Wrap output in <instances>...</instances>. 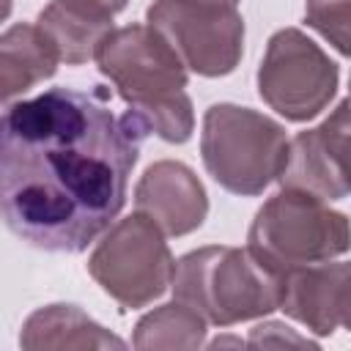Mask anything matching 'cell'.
Listing matches in <instances>:
<instances>
[{"label":"cell","instance_id":"obj_1","mask_svg":"<svg viewBox=\"0 0 351 351\" xmlns=\"http://www.w3.org/2000/svg\"><path fill=\"white\" fill-rule=\"evenodd\" d=\"M145 132L99 93L52 88L5 107L0 203L11 233L49 252H80L126 203Z\"/></svg>","mask_w":351,"mask_h":351},{"label":"cell","instance_id":"obj_4","mask_svg":"<svg viewBox=\"0 0 351 351\" xmlns=\"http://www.w3.org/2000/svg\"><path fill=\"white\" fill-rule=\"evenodd\" d=\"M285 129L239 104H211L203 115L200 154L208 176L228 192L252 197L280 178L288 159Z\"/></svg>","mask_w":351,"mask_h":351},{"label":"cell","instance_id":"obj_7","mask_svg":"<svg viewBox=\"0 0 351 351\" xmlns=\"http://www.w3.org/2000/svg\"><path fill=\"white\" fill-rule=\"evenodd\" d=\"M337 63L302 30H277L258 69L261 99L285 121H310L329 107L337 90Z\"/></svg>","mask_w":351,"mask_h":351},{"label":"cell","instance_id":"obj_6","mask_svg":"<svg viewBox=\"0 0 351 351\" xmlns=\"http://www.w3.org/2000/svg\"><path fill=\"white\" fill-rule=\"evenodd\" d=\"M88 274L123 310H137L173 285L176 261L165 230L143 211H134L101 236L88 258Z\"/></svg>","mask_w":351,"mask_h":351},{"label":"cell","instance_id":"obj_8","mask_svg":"<svg viewBox=\"0 0 351 351\" xmlns=\"http://www.w3.org/2000/svg\"><path fill=\"white\" fill-rule=\"evenodd\" d=\"M145 16L148 25L176 47L186 69L200 77H225L241 60L244 19L239 5L211 0H154Z\"/></svg>","mask_w":351,"mask_h":351},{"label":"cell","instance_id":"obj_19","mask_svg":"<svg viewBox=\"0 0 351 351\" xmlns=\"http://www.w3.org/2000/svg\"><path fill=\"white\" fill-rule=\"evenodd\" d=\"M211 3H225V5H239V0H211Z\"/></svg>","mask_w":351,"mask_h":351},{"label":"cell","instance_id":"obj_9","mask_svg":"<svg viewBox=\"0 0 351 351\" xmlns=\"http://www.w3.org/2000/svg\"><path fill=\"white\" fill-rule=\"evenodd\" d=\"M277 181L324 200L351 195V96L343 99L318 126L299 132L291 140Z\"/></svg>","mask_w":351,"mask_h":351},{"label":"cell","instance_id":"obj_17","mask_svg":"<svg viewBox=\"0 0 351 351\" xmlns=\"http://www.w3.org/2000/svg\"><path fill=\"white\" fill-rule=\"evenodd\" d=\"M247 343L250 346H263V348H285V346H302L304 348V346H315L313 340L296 335L291 326L277 324V321H266V324L255 326L250 332V340Z\"/></svg>","mask_w":351,"mask_h":351},{"label":"cell","instance_id":"obj_2","mask_svg":"<svg viewBox=\"0 0 351 351\" xmlns=\"http://www.w3.org/2000/svg\"><path fill=\"white\" fill-rule=\"evenodd\" d=\"M99 71L129 104L126 115L167 143H186L195 129L186 96V63L154 25H126L104 36L96 49Z\"/></svg>","mask_w":351,"mask_h":351},{"label":"cell","instance_id":"obj_20","mask_svg":"<svg viewBox=\"0 0 351 351\" xmlns=\"http://www.w3.org/2000/svg\"><path fill=\"white\" fill-rule=\"evenodd\" d=\"M348 96H351V80H348Z\"/></svg>","mask_w":351,"mask_h":351},{"label":"cell","instance_id":"obj_10","mask_svg":"<svg viewBox=\"0 0 351 351\" xmlns=\"http://www.w3.org/2000/svg\"><path fill=\"white\" fill-rule=\"evenodd\" d=\"M280 310L315 335L351 332V263H307L285 271Z\"/></svg>","mask_w":351,"mask_h":351},{"label":"cell","instance_id":"obj_16","mask_svg":"<svg viewBox=\"0 0 351 351\" xmlns=\"http://www.w3.org/2000/svg\"><path fill=\"white\" fill-rule=\"evenodd\" d=\"M304 22L337 52L351 55V0H307Z\"/></svg>","mask_w":351,"mask_h":351},{"label":"cell","instance_id":"obj_13","mask_svg":"<svg viewBox=\"0 0 351 351\" xmlns=\"http://www.w3.org/2000/svg\"><path fill=\"white\" fill-rule=\"evenodd\" d=\"M60 52L41 25H11L0 38V96L16 93L49 80L58 71Z\"/></svg>","mask_w":351,"mask_h":351},{"label":"cell","instance_id":"obj_14","mask_svg":"<svg viewBox=\"0 0 351 351\" xmlns=\"http://www.w3.org/2000/svg\"><path fill=\"white\" fill-rule=\"evenodd\" d=\"M38 25L55 41L60 60H66L69 66H80V63H88L90 58H96L99 44L112 30L110 16L85 11L66 0H52L38 14Z\"/></svg>","mask_w":351,"mask_h":351},{"label":"cell","instance_id":"obj_5","mask_svg":"<svg viewBox=\"0 0 351 351\" xmlns=\"http://www.w3.org/2000/svg\"><path fill=\"white\" fill-rule=\"evenodd\" d=\"M247 247L280 269L332 261L351 250V222L343 211L326 206L324 197L282 186L255 214Z\"/></svg>","mask_w":351,"mask_h":351},{"label":"cell","instance_id":"obj_15","mask_svg":"<svg viewBox=\"0 0 351 351\" xmlns=\"http://www.w3.org/2000/svg\"><path fill=\"white\" fill-rule=\"evenodd\" d=\"M206 315L192 304L176 299L167 302L148 315H143L134 326L132 346L140 351L151 348H200L206 340Z\"/></svg>","mask_w":351,"mask_h":351},{"label":"cell","instance_id":"obj_3","mask_svg":"<svg viewBox=\"0 0 351 351\" xmlns=\"http://www.w3.org/2000/svg\"><path fill=\"white\" fill-rule=\"evenodd\" d=\"M285 274L250 247H200L176 261L173 293L214 326H233L280 310Z\"/></svg>","mask_w":351,"mask_h":351},{"label":"cell","instance_id":"obj_11","mask_svg":"<svg viewBox=\"0 0 351 351\" xmlns=\"http://www.w3.org/2000/svg\"><path fill=\"white\" fill-rule=\"evenodd\" d=\"M134 206L167 236H186L197 230L208 214V197L200 178L184 162L173 159L145 167L134 186Z\"/></svg>","mask_w":351,"mask_h":351},{"label":"cell","instance_id":"obj_12","mask_svg":"<svg viewBox=\"0 0 351 351\" xmlns=\"http://www.w3.org/2000/svg\"><path fill=\"white\" fill-rule=\"evenodd\" d=\"M25 351L41 348H126L121 337L96 324L77 304H47L27 315L19 332Z\"/></svg>","mask_w":351,"mask_h":351},{"label":"cell","instance_id":"obj_18","mask_svg":"<svg viewBox=\"0 0 351 351\" xmlns=\"http://www.w3.org/2000/svg\"><path fill=\"white\" fill-rule=\"evenodd\" d=\"M66 3L80 5V8H85V11H93V14H101V16H110V19H112L118 11L126 8L129 0H66Z\"/></svg>","mask_w":351,"mask_h":351}]
</instances>
